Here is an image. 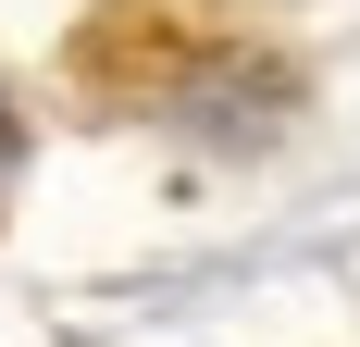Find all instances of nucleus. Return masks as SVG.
I'll return each mask as SVG.
<instances>
[{
  "label": "nucleus",
  "mask_w": 360,
  "mask_h": 347,
  "mask_svg": "<svg viewBox=\"0 0 360 347\" xmlns=\"http://www.w3.org/2000/svg\"><path fill=\"white\" fill-rule=\"evenodd\" d=\"M13 162H25V137H13V100H0V186H13Z\"/></svg>",
  "instance_id": "nucleus-1"
}]
</instances>
